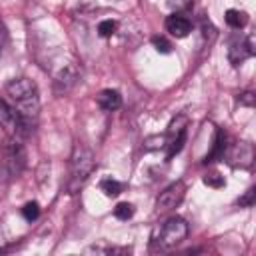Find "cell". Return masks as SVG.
Masks as SVG:
<instances>
[{
    "instance_id": "6da1fadb",
    "label": "cell",
    "mask_w": 256,
    "mask_h": 256,
    "mask_svg": "<svg viewBox=\"0 0 256 256\" xmlns=\"http://www.w3.org/2000/svg\"><path fill=\"white\" fill-rule=\"evenodd\" d=\"M6 94L10 96V100L14 102V108L22 114V118L30 122L36 120L40 110V94H38V86L32 80L28 78L12 80L6 86Z\"/></svg>"
},
{
    "instance_id": "7a4b0ae2",
    "label": "cell",
    "mask_w": 256,
    "mask_h": 256,
    "mask_svg": "<svg viewBox=\"0 0 256 256\" xmlns=\"http://www.w3.org/2000/svg\"><path fill=\"white\" fill-rule=\"evenodd\" d=\"M94 170V156L90 152V148H86L84 144H76L72 150V158H70V182H68V192L74 194L78 192L84 182L88 180V176Z\"/></svg>"
},
{
    "instance_id": "3957f363",
    "label": "cell",
    "mask_w": 256,
    "mask_h": 256,
    "mask_svg": "<svg viewBox=\"0 0 256 256\" xmlns=\"http://www.w3.org/2000/svg\"><path fill=\"white\" fill-rule=\"evenodd\" d=\"M188 222L180 216H172L168 218L154 234V240L162 246V248H172L176 244H180L182 240H186L188 236Z\"/></svg>"
},
{
    "instance_id": "277c9868",
    "label": "cell",
    "mask_w": 256,
    "mask_h": 256,
    "mask_svg": "<svg viewBox=\"0 0 256 256\" xmlns=\"http://www.w3.org/2000/svg\"><path fill=\"white\" fill-rule=\"evenodd\" d=\"M0 126L6 130V134L16 138V136H28L32 122L22 118V114L6 100H0Z\"/></svg>"
},
{
    "instance_id": "5b68a950",
    "label": "cell",
    "mask_w": 256,
    "mask_h": 256,
    "mask_svg": "<svg viewBox=\"0 0 256 256\" xmlns=\"http://www.w3.org/2000/svg\"><path fill=\"white\" fill-rule=\"evenodd\" d=\"M184 194H186V184L182 180L170 184L156 198V212H170V210H174L184 200Z\"/></svg>"
},
{
    "instance_id": "8992f818",
    "label": "cell",
    "mask_w": 256,
    "mask_h": 256,
    "mask_svg": "<svg viewBox=\"0 0 256 256\" xmlns=\"http://www.w3.org/2000/svg\"><path fill=\"white\" fill-rule=\"evenodd\" d=\"M256 54V48H254V36H246L244 40L236 38L230 42V48H228V60L232 66H240L244 60L252 58Z\"/></svg>"
},
{
    "instance_id": "52a82bcc",
    "label": "cell",
    "mask_w": 256,
    "mask_h": 256,
    "mask_svg": "<svg viewBox=\"0 0 256 256\" xmlns=\"http://www.w3.org/2000/svg\"><path fill=\"white\" fill-rule=\"evenodd\" d=\"M228 160H230V164L234 168H238V166L240 168H250L252 162H254V148H252V144H248V142L234 144L230 148V152H228Z\"/></svg>"
},
{
    "instance_id": "ba28073f",
    "label": "cell",
    "mask_w": 256,
    "mask_h": 256,
    "mask_svg": "<svg viewBox=\"0 0 256 256\" xmlns=\"http://www.w3.org/2000/svg\"><path fill=\"white\" fill-rule=\"evenodd\" d=\"M166 30H168L174 38H186V36L192 32V22H190L186 16L174 12V14H170V16L166 18Z\"/></svg>"
},
{
    "instance_id": "9c48e42d",
    "label": "cell",
    "mask_w": 256,
    "mask_h": 256,
    "mask_svg": "<svg viewBox=\"0 0 256 256\" xmlns=\"http://www.w3.org/2000/svg\"><path fill=\"white\" fill-rule=\"evenodd\" d=\"M78 80V70L76 66H64L58 76L54 78V92L56 94H66L68 90H72V86Z\"/></svg>"
},
{
    "instance_id": "30bf717a",
    "label": "cell",
    "mask_w": 256,
    "mask_h": 256,
    "mask_svg": "<svg viewBox=\"0 0 256 256\" xmlns=\"http://www.w3.org/2000/svg\"><path fill=\"white\" fill-rule=\"evenodd\" d=\"M96 102H98V106H100L102 110L114 112V110H118V108L122 106V96H120L118 90L108 88V90H102V92L96 96Z\"/></svg>"
},
{
    "instance_id": "8fae6325",
    "label": "cell",
    "mask_w": 256,
    "mask_h": 256,
    "mask_svg": "<svg viewBox=\"0 0 256 256\" xmlns=\"http://www.w3.org/2000/svg\"><path fill=\"white\" fill-rule=\"evenodd\" d=\"M226 24L230 28H234V30H242L248 24V14L242 12V10L230 8V10H226Z\"/></svg>"
},
{
    "instance_id": "7c38bea8",
    "label": "cell",
    "mask_w": 256,
    "mask_h": 256,
    "mask_svg": "<svg viewBox=\"0 0 256 256\" xmlns=\"http://www.w3.org/2000/svg\"><path fill=\"white\" fill-rule=\"evenodd\" d=\"M184 144H186V130H182V132H178L176 136H172V140L170 142H166V146H168V154H166V158L168 160H172L182 148H184Z\"/></svg>"
},
{
    "instance_id": "4fadbf2b",
    "label": "cell",
    "mask_w": 256,
    "mask_h": 256,
    "mask_svg": "<svg viewBox=\"0 0 256 256\" xmlns=\"http://www.w3.org/2000/svg\"><path fill=\"white\" fill-rule=\"evenodd\" d=\"M100 190L104 192V196H108V198H116V196L124 190V184L118 182V180H114V178H104V180L100 182Z\"/></svg>"
},
{
    "instance_id": "5bb4252c",
    "label": "cell",
    "mask_w": 256,
    "mask_h": 256,
    "mask_svg": "<svg viewBox=\"0 0 256 256\" xmlns=\"http://www.w3.org/2000/svg\"><path fill=\"white\" fill-rule=\"evenodd\" d=\"M116 30H118L116 20H102L98 24V36H102V38H112L116 34Z\"/></svg>"
},
{
    "instance_id": "9a60e30c",
    "label": "cell",
    "mask_w": 256,
    "mask_h": 256,
    "mask_svg": "<svg viewBox=\"0 0 256 256\" xmlns=\"http://www.w3.org/2000/svg\"><path fill=\"white\" fill-rule=\"evenodd\" d=\"M114 216L118 220H130L134 216V206L130 202H120L116 208H114Z\"/></svg>"
},
{
    "instance_id": "2e32d148",
    "label": "cell",
    "mask_w": 256,
    "mask_h": 256,
    "mask_svg": "<svg viewBox=\"0 0 256 256\" xmlns=\"http://www.w3.org/2000/svg\"><path fill=\"white\" fill-rule=\"evenodd\" d=\"M186 128H188V118H186L184 114H180V116H176V118L170 122L168 134H170V136H176L178 132H182V130H186Z\"/></svg>"
},
{
    "instance_id": "e0dca14e",
    "label": "cell",
    "mask_w": 256,
    "mask_h": 256,
    "mask_svg": "<svg viewBox=\"0 0 256 256\" xmlns=\"http://www.w3.org/2000/svg\"><path fill=\"white\" fill-rule=\"evenodd\" d=\"M22 216H24L28 222L38 220V216H40V204H38V202H28V204H24Z\"/></svg>"
},
{
    "instance_id": "ac0fdd59",
    "label": "cell",
    "mask_w": 256,
    "mask_h": 256,
    "mask_svg": "<svg viewBox=\"0 0 256 256\" xmlns=\"http://www.w3.org/2000/svg\"><path fill=\"white\" fill-rule=\"evenodd\" d=\"M152 46L156 48L158 54H170V52H172V44H170L164 36H154V38H152Z\"/></svg>"
},
{
    "instance_id": "d6986e66",
    "label": "cell",
    "mask_w": 256,
    "mask_h": 256,
    "mask_svg": "<svg viewBox=\"0 0 256 256\" xmlns=\"http://www.w3.org/2000/svg\"><path fill=\"white\" fill-rule=\"evenodd\" d=\"M164 146H166V136H152V138H148V140L144 142V150H148V152L160 150V148H164Z\"/></svg>"
},
{
    "instance_id": "ffe728a7",
    "label": "cell",
    "mask_w": 256,
    "mask_h": 256,
    "mask_svg": "<svg viewBox=\"0 0 256 256\" xmlns=\"http://www.w3.org/2000/svg\"><path fill=\"white\" fill-rule=\"evenodd\" d=\"M204 184L210 186V188H224L226 186V180L220 174H208V176H204Z\"/></svg>"
},
{
    "instance_id": "44dd1931",
    "label": "cell",
    "mask_w": 256,
    "mask_h": 256,
    "mask_svg": "<svg viewBox=\"0 0 256 256\" xmlns=\"http://www.w3.org/2000/svg\"><path fill=\"white\" fill-rule=\"evenodd\" d=\"M166 2L174 12H182V10H188L192 6V0H166Z\"/></svg>"
},
{
    "instance_id": "7402d4cb",
    "label": "cell",
    "mask_w": 256,
    "mask_h": 256,
    "mask_svg": "<svg viewBox=\"0 0 256 256\" xmlns=\"http://www.w3.org/2000/svg\"><path fill=\"white\" fill-rule=\"evenodd\" d=\"M238 104L252 108V106H254V94H252V92H242V94L238 96Z\"/></svg>"
},
{
    "instance_id": "603a6c76",
    "label": "cell",
    "mask_w": 256,
    "mask_h": 256,
    "mask_svg": "<svg viewBox=\"0 0 256 256\" xmlns=\"http://www.w3.org/2000/svg\"><path fill=\"white\" fill-rule=\"evenodd\" d=\"M254 194H256V192L250 188L242 198H238V206H246V208H250V206L254 204Z\"/></svg>"
},
{
    "instance_id": "cb8c5ba5",
    "label": "cell",
    "mask_w": 256,
    "mask_h": 256,
    "mask_svg": "<svg viewBox=\"0 0 256 256\" xmlns=\"http://www.w3.org/2000/svg\"><path fill=\"white\" fill-rule=\"evenodd\" d=\"M6 40H8V30H6V26L0 22V52H2V48L6 46Z\"/></svg>"
}]
</instances>
